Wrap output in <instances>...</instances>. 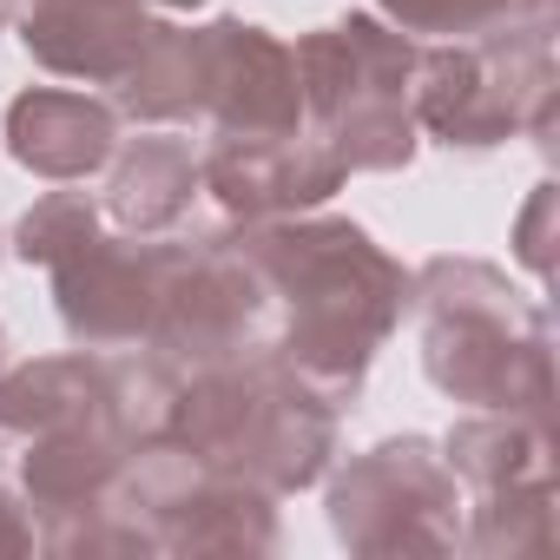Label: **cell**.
I'll return each instance as SVG.
<instances>
[{"instance_id":"cell-5","label":"cell","mask_w":560,"mask_h":560,"mask_svg":"<svg viewBox=\"0 0 560 560\" xmlns=\"http://www.w3.org/2000/svg\"><path fill=\"white\" fill-rule=\"evenodd\" d=\"M416 54L422 40L376 14H343L291 47L304 126L343 159V172H409L422 145V126L409 113Z\"/></svg>"},{"instance_id":"cell-14","label":"cell","mask_w":560,"mask_h":560,"mask_svg":"<svg viewBox=\"0 0 560 560\" xmlns=\"http://www.w3.org/2000/svg\"><path fill=\"white\" fill-rule=\"evenodd\" d=\"M126 455H132V442L113 422H73V429H54V435L27 442L14 455V475H21L34 534L54 527V521H73L86 508H106L113 488H119Z\"/></svg>"},{"instance_id":"cell-11","label":"cell","mask_w":560,"mask_h":560,"mask_svg":"<svg viewBox=\"0 0 560 560\" xmlns=\"http://www.w3.org/2000/svg\"><path fill=\"white\" fill-rule=\"evenodd\" d=\"M198 40H205V126L211 132H237V139L304 132L298 60L270 27L224 14V21L198 27Z\"/></svg>"},{"instance_id":"cell-12","label":"cell","mask_w":560,"mask_h":560,"mask_svg":"<svg viewBox=\"0 0 560 560\" xmlns=\"http://www.w3.org/2000/svg\"><path fill=\"white\" fill-rule=\"evenodd\" d=\"M14 27L34 67L80 86H113L139 60L159 21L152 0H21Z\"/></svg>"},{"instance_id":"cell-23","label":"cell","mask_w":560,"mask_h":560,"mask_svg":"<svg viewBox=\"0 0 560 560\" xmlns=\"http://www.w3.org/2000/svg\"><path fill=\"white\" fill-rule=\"evenodd\" d=\"M14 8H21V0H0V34H8V21H14Z\"/></svg>"},{"instance_id":"cell-20","label":"cell","mask_w":560,"mask_h":560,"mask_svg":"<svg viewBox=\"0 0 560 560\" xmlns=\"http://www.w3.org/2000/svg\"><path fill=\"white\" fill-rule=\"evenodd\" d=\"M376 8L409 40H468V34L501 27L514 14V0H376Z\"/></svg>"},{"instance_id":"cell-8","label":"cell","mask_w":560,"mask_h":560,"mask_svg":"<svg viewBox=\"0 0 560 560\" xmlns=\"http://www.w3.org/2000/svg\"><path fill=\"white\" fill-rule=\"evenodd\" d=\"M113 501L145 534L152 553H270L277 547V494L191 462L178 442H139L119 468Z\"/></svg>"},{"instance_id":"cell-22","label":"cell","mask_w":560,"mask_h":560,"mask_svg":"<svg viewBox=\"0 0 560 560\" xmlns=\"http://www.w3.org/2000/svg\"><path fill=\"white\" fill-rule=\"evenodd\" d=\"M21 553H34V514L0 488V560H21Z\"/></svg>"},{"instance_id":"cell-7","label":"cell","mask_w":560,"mask_h":560,"mask_svg":"<svg viewBox=\"0 0 560 560\" xmlns=\"http://www.w3.org/2000/svg\"><path fill=\"white\" fill-rule=\"evenodd\" d=\"M270 337H277V304L264 277L250 270V257L237 250V237L191 231L165 277L159 317L145 330V357H159L172 376H198V370L270 357Z\"/></svg>"},{"instance_id":"cell-19","label":"cell","mask_w":560,"mask_h":560,"mask_svg":"<svg viewBox=\"0 0 560 560\" xmlns=\"http://www.w3.org/2000/svg\"><path fill=\"white\" fill-rule=\"evenodd\" d=\"M100 218H106L100 198H86V191H47V198H34V205L21 211V224H14V257L54 270L67 250H80V244L100 231Z\"/></svg>"},{"instance_id":"cell-16","label":"cell","mask_w":560,"mask_h":560,"mask_svg":"<svg viewBox=\"0 0 560 560\" xmlns=\"http://www.w3.org/2000/svg\"><path fill=\"white\" fill-rule=\"evenodd\" d=\"M113 113L132 126H205V40L159 21L139 60L113 80Z\"/></svg>"},{"instance_id":"cell-15","label":"cell","mask_w":560,"mask_h":560,"mask_svg":"<svg viewBox=\"0 0 560 560\" xmlns=\"http://www.w3.org/2000/svg\"><path fill=\"white\" fill-rule=\"evenodd\" d=\"M198 152L172 132H139V139H119L113 159H106V198L100 211L132 231V237H159L172 224H185L191 198H198Z\"/></svg>"},{"instance_id":"cell-17","label":"cell","mask_w":560,"mask_h":560,"mask_svg":"<svg viewBox=\"0 0 560 560\" xmlns=\"http://www.w3.org/2000/svg\"><path fill=\"white\" fill-rule=\"evenodd\" d=\"M553 422L540 416H514V409H468L448 435H442V462L468 494L508 488V481H540L553 475Z\"/></svg>"},{"instance_id":"cell-4","label":"cell","mask_w":560,"mask_h":560,"mask_svg":"<svg viewBox=\"0 0 560 560\" xmlns=\"http://www.w3.org/2000/svg\"><path fill=\"white\" fill-rule=\"evenodd\" d=\"M409 113L448 152H494V145L527 132L553 159V132H560L553 27H534V21L508 14L488 34L422 47Z\"/></svg>"},{"instance_id":"cell-10","label":"cell","mask_w":560,"mask_h":560,"mask_svg":"<svg viewBox=\"0 0 560 560\" xmlns=\"http://www.w3.org/2000/svg\"><path fill=\"white\" fill-rule=\"evenodd\" d=\"M343 159L304 126V132H270V139H237L211 132L198 152V185L224 205L231 224H264V218H298L317 211L343 191Z\"/></svg>"},{"instance_id":"cell-21","label":"cell","mask_w":560,"mask_h":560,"mask_svg":"<svg viewBox=\"0 0 560 560\" xmlns=\"http://www.w3.org/2000/svg\"><path fill=\"white\" fill-rule=\"evenodd\" d=\"M553 218H560V185L547 178V185H534V198L514 218V257L540 277V284L553 277Z\"/></svg>"},{"instance_id":"cell-9","label":"cell","mask_w":560,"mask_h":560,"mask_svg":"<svg viewBox=\"0 0 560 560\" xmlns=\"http://www.w3.org/2000/svg\"><path fill=\"white\" fill-rule=\"evenodd\" d=\"M185 237H132V231H93L80 250H67L47 277H54V311L60 330L73 337V350H145V330L159 317L165 277L178 264Z\"/></svg>"},{"instance_id":"cell-13","label":"cell","mask_w":560,"mask_h":560,"mask_svg":"<svg viewBox=\"0 0 560 560\" xmlns=\"http://www.w3.org/2000/svg\"><path fill=\"white\" fill-rule=\"evenodd\" d=\"M113 145H119V113H113V100L67 93V86H27V93L8 106V152H14V165H27L34 178L80 185V178L106 172Z\"/></svg>"},{"instance_id":"cell-6","label":"cell","mask_w":560,"mask_h":560,"mask_svg":"<svg viewBox=\"0 0 560 560\" xmlns=\"http://www.w3.org/2000/svg\"><path fill=\"white\" fill-rule=\"evenodd\" d=\"M324 514L330 534L363 560L462 547V481L448 475L442 442L429 435H389L350 455L343 468H330Z\"/></svg>"},{"instance_id":"cell-24","label":"cell","mask_w":560,"mask_h":560,"mask_svg":"<svg viewBox=\"0 0 560 560\" xmlns=\"http://www.w3.org/2000/svg\"><path fill=\"white\" fill-rule=\"evenodd\" d=\"M0 370H8V330H0Z\"/></svg>"},{"instance_id":"cell-1","label":"cell","mask_w":560,"mask_h":560,"mask_svg":"<svg viewBox=\"0 0 560 560\" xmlns=\"http://www.w3.org/2000/svg\"><path fill=\"white\" fill-rule=\"evenodd\" d=\"M277 304L270 363L337 416L363 396L376 350L409 317V270L350 218H264L231 231Z\"/></svg>"},{"instance_id":"cell-2","label":"cell","mask_w":560,"mask_h":560,"mask_svg":"<svg viewBox=\"0 0 560 560\" xmlns=\"http://www.w3.org/2000/svg\"><path fill=\"white\" fill-rule=\"evenodd\" d=\"M409 311L422 317V376L448 402L553 422V324L501 264L429 257L409 270Z\"/></svg>"},{"instance_id":"cell-3","label":"cell","mask_w":560,"mask_h":560,"mask_svg":"<svg viewBox=\"0 0 560 560\" xmlns=\"http://www.w3.org/2000/svg\"><path fill=\"white\" fill-rule=\"evenodd\" d=\"M165 442L264 494H304L337 462V409L291 383L270 357L178 376Z\"/></svg>"},{"instance_id":"cell-18","label":"cell","mask_w":560,"mask_h":560,"mask_svg":"<svg viewBox=\"0 0 560 560\" xmlns=\"http://www.w3.org/2000/svg\"><path fill=\"white\" fill-rule=\"evenodd\" d=\"M462 547L481 560H547L553 553V475L508 481L462 501Z\"/></svg>"}]
</instances>
